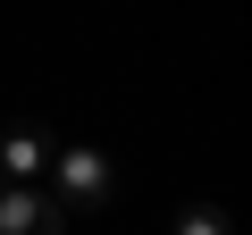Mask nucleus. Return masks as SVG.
<instances>
[{
	"label": "nucleus",
	"instance_id": "obj_2",
	"mask_svg": "<svg viewBox=\"0 0 252 235\" xmlns=\"http://www.w3.org/2000/svg\"><path fill=\"white\" fill-rule=\"evenodd\" d=\"M59 185H67L76 202H101V160H84V151H76V160H59Z\"/></svg>",
	"mask_w": 252,
	"mask_h": 235
},
{
	"label": "nucleus",
	"instance_id": "obj_1",
	"mask_svg": "<svg viewBox=\"0 0 252 235\" xmlns=\"http://www.w3.org/2000/svg\"><path fill=\"white\" fill-rule=\"evenodd\" d=\"M0 235H59V210H42V202L9 193V202H0Z\"/></svg>",
	"mask_w": 252,
	"mask_h": 235
}]
</instances>
